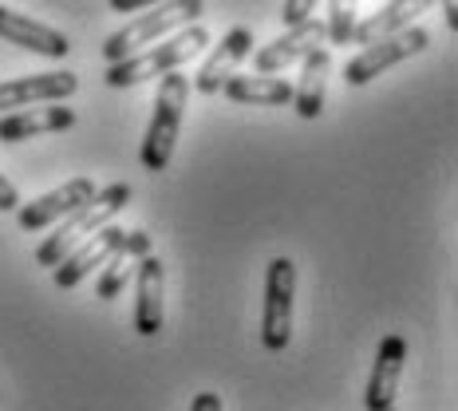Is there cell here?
Returning <instances> with one entry per match:
<instances>
[{"mask_svg":"<svg viewBox=\"0 0 458 411\" xmlns=\"http://www.w3.org/2000/svg\"><path fill=\"white\" fill-rule=\"evenodd\" d=\"M127 206H131V186L127 183H111V186L95 190L91 202H83L80 210H72L68 218H60V229H55L52 237H44V245L36 250V265L55 270V265H60L83 237H91L95 229H103L119 210H127Z\"/></svg>","mask_w":458,"mask_h":411,"instance_id":"cell-1","label":"cell"},{"mask_svg":"<svg viewBox=\"0 0 458 411\" xmlns=\"http://www.w3.org/2000/svg\"><path fill=\"white\" fill-rule=\"evenodd\" d=\"M202 47H209V32L202 24H186L182 32H174L158 47H147V52H135L119 64H107L103 83L107 88H135L142 80H162L166 72H178L186 60H194V52H202Z\"/></svg>","mask_w":458,"mask_h":411,"instance_id":"cell-2","label":"cell"},{"mask_svg":"<svg viewBox=\"0 0 458 411\" xmlns=\"http://www.w3.org/2000/svg\"><path fill=\"white\" fill-rule=\"evenodd\" d=\"M198 16H202V0H166V4H155L150 13L135 16L127 28L107 36V44H103L99 52L107 64H119V60H127V56L142 52V47H150L155 40H162V36H170L174 28L198 24Z\"/></svg>","mask_w":458,"mask_h":411,"instance_id":"cell-3","label":"cell"},{"mask_svg":"<svg viewBox=\"0 0 458 411\" xmlns=\"http://www.w3.org/2000/svg\"><path fill=\"white\" fill-rule=\"evenodd\" d=\"M190 99V80L178 72L162 75V88L155 95V115H150V127H147V142H142V167L162 175L174 158V142L178 131H182V111Z\"/></svg>","mask_w":458,"mask_h":411,"instance_id":"cell-4","label":"cell"},{"mask_svg":"<svg viewBox=\"0 0 458 411\" xmlns=\"http://www.w3.org/2000/svg\"><path fill=\"white\" fill-rule=\"evenodd\" d=\"M293 297H297V265L276 257L265 270V309H261V344L284 352L293 340Z\"/></svg>","mask_w":458,"mask_h":411,"instance_id":"cell-5","label":"cell"},{"mask_svg":"<svg viewBox=\"0 0 458 411\" xmlns=\"http://www.w3.org/2000/svg\"><path fill=\"white\" fill-rule=\"evenodd\" d=\"M427 44H431V36L415 24L399 28V32H391V36H379V40L364 44L356 56H352L348 68H344V80H348V88H364V83H371L379 72H387V68H395V64L419 56Z\"/></svg>","mask_w":458,"mask_h":411,"instance_id":"cell-6","label":"cell"},{"mask_svg":"<svg viewBox=\"0 0 458 411\" xmlns=\"http://www.w3.org/2000/svg\"><path fill=\"white\" fill-rule=\"evenodd\" d=\"M123 242H127V229H119V226H111V222L103 226V229H95L91 237H83V242L75 245V250L52 270L55 285H60V289H75V285H80L83 277H91L95 270H99V265L107 261V257L119 250Z\"/></svg>","mask_w":458,"mask_h":411,"instance_id":"cell-7","label":"cell"},{"mask_svg":"<svg viewBox=\"0 0 458 411\" xmlns=\"http://www.w3.org/2000/svg\"><path fill=\"white\" fill-rule=\"evenodd\" d=\"M324 40H328V28H324L320 16H309V21L293 24L284 36H276L273 44H265L261 52L253 56L257 72L261 75H273V72H284L289 64H301L304 56L312 52V47H320Z\"/></svg>","mask_w":458,"mask_h":411,"instance_id":"cell-8","label":"cell"},{"mask_svg":"<svg viewBox=\"0 0 458 411\" xmlns=\"http://www.w3.org/2000/svg\"><path fill=\"white\" fill-rule=\"evenodd\" d=\"M135 273V332L139 337H158L162 321H166V270H162V257H139Z\"/></svg>","mask_w":458,"mask_h":411,"instance_id":"cell-9","label":"cell"},{"mask_svg":"<svg viewBox=\"0 0 458 411\" xmlns=\"http://www.w3.org/2000/svg\"><path fill=\"white\" fill-rule=\"evenodd\" d=\"M95 190H99V186H95L91 178H72V183L47 190V194L36 198V202L21 206V210H16V222H21V229H28V234H36V229H44V226L60 222V218H68L72 210H80L83 202H91Z\"/></svg>","mask_w":458,"mask_h":411,"instance_id":"cell-10","label":"cell"},{"mask_svg":"<svg viewBox=\"0 0 458 411\" xmlns=\"http://www.w3.org/2000/svg\"><path fill=\"white\" fill-rule=\"evenodd\" d=\"M80 88V75L72 72H44V75H21V80L0 83V111H21L36 103H60Z\"/></svg>","mask_w":458,"mask_h":411,"instance_id":"cell-11","label":"cell"},{"mask_svg":"<svg viewBox=\"0 0 458 411\" xmlns=\"http://www.w3.org/2000/svg\"><path fill=\"white\" fill-rule=\"evenodd\" d=\"M0 36H4L13 47H24V52H36V56H47V60H64L72 52L68 36L55 32V28L40 24L36 16H21L13 8L0 4Z\"/></svg>","mask_w":458,"mask_h":411,"instance_id":"cell-12","label":"cell"},{"mask_svg":"<svg viewBox=\"0 0 458 411\" xmlns=\"http://www.w3.org/2000/svg\"><path fill=\"white\" fill-rule=\"evenodd\" d=\"M403 360H407V340L399 332L379 340L376 348V364H371V380H368V411H387L395 407V391H399V376H403Z\"/></svg>","mask_w":458,"mask_h":411,"instance_id":"cell-13","label":"cell"},{"mask_svg":"<svg viewBox=\"0 0 458 411\" xmlns=\"http://www.w3.org/2000/svg\"><path fill=\"white\" fill-rule=\"evenodd\" d=\"M253 52V32L245 24H237V28H229V32L217 40V47L209 52V60L198 68L194 75V88L202 91V95H214V91H222V83L233 75V68L245 60V56Z\"/></svg>","mask_w":458,"mask_h":411,"instance_id":"cell-14","label":"cell"},{"mask_svg":"<svg viewBox=\"0 0 458 411\" xmlns=\"http://www.w3.org/2000/svg\"><path fill=\"white\" fill-rule=\"evenodd\" d=\"M75 127V111L64 103H47L36 111H13L0 115V142H24L32 135H52V131H72Z\"/></svg>","mask_w":458,"mask_h":411,"instance_id":"cell-15","label":"cell"},{"mask_svg":"<svg viewBox=\"0 0 458 411\" xmlns=\"http://www.w3.org/2000/svg\"><path fill=\"white\" fill-rule=\"evenodd\" d=\"M150 253V237L142 229H127V242L114 250L107 261L99 265V285H95V297L99 301H114L123 293V285L131 281V270H135L139 257Z\"/></svg>","mask_w":458,"mask_h":411,"instance_id":"cell-16","label":"cell"},{"mask_svg":"<svg viewBox=\"0 0 458 411\" xmlns=\"http://www.w3.org/2000/svg\"><path fill=\"white\" fill-rule=\"evenodd\" d=\"M431 4H435V0H387L379 13H371V16H364V21H356L348 44L364 47L371 40H379V36H391V32H399V28H411L415 16H423Z\"/></svg>","mask_w":458,"mask_h":411,"instance_id":"cell-17","label":"cell"},{"mask_svg":"<svg viewBox=\"0 0 458 411\" xmlns=\"http://www.w3.org/2000/svg\"><path fill=\"white\" fill-rule=\"evenodd\" d=\"M301 64L304 72H301V83L293 88V107H297L301 119H317L324 111V83H328V72H332V52L328 47H312Z\"/></svg>","mask_w":458,"mask_h":411,"instance_id":"cell-18","label":"cell"},{"mask_svg":"<svg viewBox=\"0 0 458 411\" xmlns=\"http://www.w3.org/2000/svg\"><path fill=\"white\" fill-rule=\"evenodd\" d=\"M225 99L233 103H261V107H284V103H293V83L289 80H273V75H229L222 83Z\"/></svg>","mask_w":458,"mask_h":411,"instance_id":"cell-19","label":"cell"},{"mask_svg":"<svg viewBox=\"0 0 458 411\" xmlns=\"http://www.w3.org/2000/svg\"><path fill=\"white\" fill-rule=\"evenodd\" d=\"M324 28H328V40L336 47L348 44L352 40V28H356V0H328Z\"/></svg>","mask_w":458,"mask_h":411,"instance_id":"cell-20","label":"cell"},{"mask_svg":"<svg viewBox=\"0 0 458 411\" xmlns=\"http://www.w3.org/2000/svg\"><path fill=\"white\" fill-rule=\"evenodd\" d=\"M317 4H320V0H284V8H281V21H284V28H293V24L309 21V16L317 13Z\"/></svg>","mask_w":458,"mask_h":411,"instance_id":"cell-21","label":"cell"},{"mask_svg":"<svg viewBox=\"0 0 458 411\" xmlns=\"http://www.w3.org/2000/svg\"><path fill=\"white\" fill-rule=\"evenodd\" d=\"M0 210H4V214L8 210H21V190L8 183L4 175H0Z\"/></svg>","mask_w":458,"mask_h":411,"instance_id":"cell-22","label":"cell"},{"mask_svg":"<svg viewBox=\"0 0 458 411\" xmlns=\"http://www.w3.org/2000/svg\"><path fill=\"white\" fill-rule=\"evenodd\" d=\"M107 4L114 8V13H131V16H135L139 8H150V4H166V0H107Z\"/></svg>","mask_w":458,"mask_h":411,"instance_id":"cell-23","label":"cell"},{"mask_svg":"<svg viewBox=\"0 0 458 411\" xmlns=\"http://www.w3.org/2000/svg\"><path fill=\"white\" fill-rule=\"evenodd\" d=\"M190 411H222V396L217 391H202V396H194V407Z\"/></svg>","mask_w":458,"mask_h":411,"instance_id":"cell-24","label":"cell"},{"mask_svg":"<svg viewBox=\"0 0 458 411\" xmlns=\"http://www.w3.org/2000/svg\"><path fill=\"white\" fill-rule=\"evenodd\" d=\"M443 8H446V28H458V8H454V0H443Z\"/></svg>","mask_w":458,"mask_h":411,"instance_id":"cell-25","label":"cell"},{"mask_svg":"<svg viewBox=\"0 0 458 411\" xmlns=\"http://www.w3.org/2000/svg\"><path fill=\"white\" fill-rule=\"evenodd\" d=\"M387 411H395V407H387Z\"/></svg>","mask_w":458,"mask_h":411,"instance_id":"cell-26","label":"cell"}]
</instances>
